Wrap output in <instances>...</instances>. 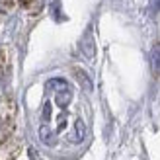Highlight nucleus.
Masks as SVG:
<instances>
[{"instance_id":"obj_7","label":"nucleus","mask_w":160,"mask_h":160,"mask_svg":"<svg viewBox=\"0 0 160 160\" xmlns=\"http://www.w3.org/2000/svg\"><path fill=\"white\" fill-rule=\"evenodd\" d=\"M150 4H152L154 10H160V0H150Z\"/></svg>"},{"instance_id":"obj_2","label":"nucleus","mask_w":160,"mask_h":160,"mask_svg":"<svg viewBox=\"0 0 160 160\" xmlns=\"http://www.w3.org/2000/svg\"><path fill=\"white\" fill-rule=\"evenodd\" d=\"M80 49H82V53H84L86 59H94L96 49H94V39H92V31H90V29L84 33L82 41H80Z\"/></svg>"},{"instance_id":"obj_3","label":"nucleus","mask_w":160,"mask_h":160,"mask_svg":"<svg viewBox=\"0 0 160 160\" xmlns=\"http://www.w3.org/2000/svg\"><path fill=\"white\" fill-rule=\"evenodd\" d=\"M150 65L156 74H160V43H154L150 49Z\"/></svg>"},{"instance_id":"obj_4","label":"nucleus","mask_w":160,"mask_h":160,"mask_svg":"<svg viewBox=\"0 0 160 160\" xmlns=\"http://www.w3.org/2000/svg\"><path fill=\"white\" fill-rule=\"evenodd\" d=\"M84 137H86V125H84L82 119H76L74 121V137H72V141L74 142H82Z\"/></svg>"},{"instance_id":"obj_5","label":"nucleus","mask_w":160,"mask_h":160,"mask_svg":"<svg viewBox=\"0 0 160 160\" xmlns=\"http://www.w3.org/2000/svg\"><path fill=\"white\" fill-rule=\"evenodd\" d=\"M39 137H41V141L45 142V145H53L55 139H53V135L49 131V127H47V123H43L41 127H39Z\"/></svg>"},{"instance_id":"obj_6","label":"nucleus","mask_w":160,"mask_h":160,"mask_svg":"<svg viewBox=\"0 0 160 160\" xmlns=\"http://www.w3.org/2000/svg\"><path fill=\"white\" fill-rule=\"evenodd\" d=\"M76 76H78V80H80V84H82L84 90H86V92H90V90H92V82H90V78H88L80 68H76Z\"/></svg>"},{"instance_id":"obj_1","label":"nucleus","mask_w":160,"mask_h":160,"mask_svg":"<svg viewBox=\"0 0 160 160\" xmlns=\"http://www.w3.org/2000/svg\"><path fill=\"white\" fill-rule=\"evenodd\" d=\"M45 86H47V90H55V100H57V106L61 109H65L70 103V100H72V90H70V86L65 78H53Z\"/></svg>"}]
</instances>
